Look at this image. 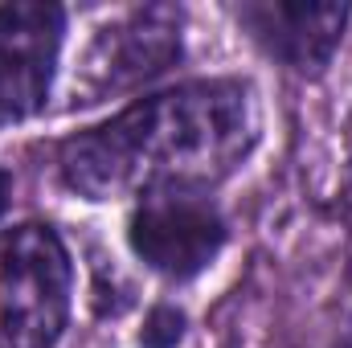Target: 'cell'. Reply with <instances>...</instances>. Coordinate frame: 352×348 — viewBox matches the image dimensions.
Here are the masks:
<instances>
[{"mask_svg": "<svg viewBox=\"0 0 352 348\" xmlns=\"http://www.w3.org/2000/svg\"><path fill=\"white\" fill-rule=\"evenodd\" d=\"M258 144V102L242 78H197L144 94L107 123L70 135L58 152L62 180L90 201L205 193L242 168Z\"/></svg>", "mask_w": 352, "mask_h": 348, "instance_id": "1", "label": "cell"}, {"mask_svg": "<svg viewBox=\"0 0 352 348\" xmlns=\"http://www.w3.org/2000/svg\"><path fill=\"white\" fill-rule=\"evenodd\" d=\"M74 266L50 226L0 230V348H54L70 320Z\"/></svg>", "mask_w": 352, "mask_h": 348, "instance_id": "2", "label": "cell"}, {"mask_svg": "<svg viewBox=\"0 0 352 348\" xmlns=\"http://www.w3.org/2000/svg\"><path fill=\"white\" fill-rule=\"evenodd\" d=\"M184 54V12L176 4H144L98 29L90 41L74 90L82 102H102L107 94H131L164 78Z\"/></svg>", "mask_w": 352, "mask_h": 348, "instance_id": "3", "label": "cell"}, {"mask_svg": "<svg viewBox=\"0 0 352 348\" xmlns=\"http://www.w3.org/2000/svg\"><path fill=\"white\" fill-rule=\"evenodd\" d=\"M230 230L221 209L213 205L209 193H188V188H168V193H148L131 209L127 221V242L135 259L152 266L164 279H192L221 254Z\"/></svg>", "mask_w": 352, "mask_h": 348, "instance_id": "4", "label": "cell"}, {"mask_svg": "<svg viewBox=\"0 0 352 348\" xmlns=\"http://www.w3.org/2000/svg\"><path fill=\"white\" fill-rule=\"evenodd\" d=\"M66 12L45 0L0 4V127L33 119L54 87Z\"/></svg>", "mask_w": 352, "mask_h": 348, "instance_id": "5", "label": "cell"}, {"mask_svg": "<svg viewBox=\"0 0 352 348\" xmlns=\"http://www.w3.org/2000/svg\"><path fill=\"white\" fill-rule=\"evenodd\" d=\"M242 29L263 45L270 58L291 66L303 78L328 70L340 50L349 4L336 0H246L238 4Z\"/></svg>", "mask_w": 352, "mask_h": 348, "instance_id": "6", "label": "cell"}, {"mask_svg": "<svg viewBox=\"0 0 352 348\" xmlns=\"http://www.w3.org/2000/svg\"><path fill=\"white\" fill-rule=\"evenodd\" d=\"M184 312L173 307V303H156L144 320V332H140V348H176L184 340Z\"/></svg>", "mask_w": 352, "mask_h": 348, "instance_id": "7", "label": "cell"}, {"mask_svg": "<svg viewBox=\"0 0 352 348\" xmlns=\"http://www.w3.org/2000/svg\"><path fill=\"white\" fill-rule=\"evenodd\" d=\"M336 213L344 221H352V164H349V173H344V180H340V193H336Z\"/></svg>", "mask_w": 352, "mask_h": 348, "instance_id": "8", "label": "cell"}, {"mask_svg": "<svg viewBox=\"0 0 352 348\" xmlns=\"http://www.w3.org/2000/svg\"><path fill=\"white\" fill-rule=\"evenodd\" d=\"M8 201H12V176L0 168V217H4V209H8Z\"/></svg>", "mask_w": 352, "mask_h": 348, "instance_id": "9", "label": "cell"}, {"mask_svg": "<svg viewBox=\"0 0 352 348\" xmlns=\"http://www.w3.org/2000/svg\"><path fill=\"white\" fill-rule=\"evenodd\" d=\"M336 348H352V336H349V340H340V345H336Z\"/></svg>", "mask_w": 352, "mask_h": 348, "instance_id": "10", "label": "cell"}]
</instances>
